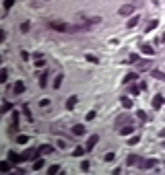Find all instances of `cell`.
<instances>
[{
    "label": "cell",
    "mask_w": 165,
    "mask_h": 175,
    "mask_svg": "<svg viewBox=\"0 0 165 175\" xmlns=\"http://www.w3.org/2000/svg\"><path fill=\"white\" fill-rule=\"evenodd\" d=\"M23 113L27 115L29 121H33V115H31V109H29V105H23Z\"/></svg>",
    "instance_id": "22"
},
{
    "label": "cell",
    "mask_w": 165,
    "mask_h": 175,
    "mask_svg": "<svg viewBox=\"0 0 165 175\" xmlns=\"http://www.w3.org/2000/svg\"><path fill=\"white\" fill-rule=\"evenodd\" d=\"M52 150H54L52 144H43V146H39V153H41V155H50Z\"/></svg>",
    "instance_id": "16"
},
{
    "label": "cell",
    "mask_w": 165,
    "mask_h": 175,
    "mask_svg": "<svg viewBox=\"0 0 165 175\" xmlns=\"http://www.w3.org/2000/svg\"><path fill=\"white\" fill-rule=\"evenodd\" d=\"M153 64H151V60H138L136 62V68H138V72H144V70H149Z\"/></svg>",
    "instance_id": "5"
},
{
    "label": "cell",
    "mask_w": 165,
    "mask_h": 175,
    "mask_svg": "<svg viewBox=\"0 0 165 175\" xmlns=\"http://www.w3.org/2000/svg\"><path fill=\"white\" fill-rule=\"evenodd\" d=\"M126 163L132 167V165H138V163H143V159H140V157H136V155H130L128 159H126Z\"/></svg>",
    "instance_id": "12"
},
{
    "label": "cell",
    "mask_w": 165,
    "mask_h": 175,
    "mask_svg": "<svg viewBox=\"0 0 165 175\" xmlns=\"http://www.w3.org/2000/svg\"><path fill=\"white\" fill-rule=\"evenodd\" d=\"M155 165H157V159H144L140 163V169H153Z\"/></svg>",
    "instance_id": "6"
},
{
    "label": "cell",
    "mask_w": 165,
    "mask_h": 175,
    "mask_svg": "<svg viewBox=\"0 0 165 175\" xmlns=\"http://www.w3.org/2000/svg\"><path fill=\"white\" fill-rule=\"evenodd\" d=\"M43 165H46V163L41 161V159H35V161H33V169H35V171H39V169L43 167Z\"/></svg>",
    "instance_id": "23"
},
{
    "label": "cell",
    "mask_w": 165,
    "mask_h": 175,
    "mask_svg": "<svg viewBox=\"0 0 165 175\" xmlns=\"http://www.w3.org/2000/svg\"><path fill=\"white\" fill-rule=\"evenodd\" d=\"M29 29H31V25H29L27 21H25V23L21 25V31H23V33H29Z\"/></svg>",
    "instance_id": "31"
},
{
    "label": "cell",
    "mask_w": 165,
    "mask_h": 175,
    "mask_svg": "<svg viewBox=\"0 0 165 175\" xmlns=\"http://www.w3.org/2000/svg\"><path fill=\"white\" fill-rule=\"evenodd\" d=\"M13 4H14V0H4V14L13 8Z\"/></svg>",
    "instance_id": "24"
},
{
    "label": "cell",
    "mask_w": 165,
    "mask_h": 175,
    "mask_svg": "<svg viewBox=\"0 0 165 175\" xmlns=\"http://www.w3.org/2000/svg\"><path fill=\"white\" fill-rule=\"evenodd\" d=\"M122 107H126V109L132 107V99L130 97H122Z\"/></svg>",
    "instance_id": "18"
},
{
    "label": "cell",
    "mask_w": 165,
    "mask_h": 175,
    "mask_svg": "<svg viewBox=\"0 0 165 175\" xmlns=\"http://www.w3.org/2000/svg\"><path fill=\"white\" fill-rule=\"evenodd\" d=\"M13 91H14V95H21V93H23V91H25V85H23V82H17V85H14V89H13Z\"/></svg>",
    "instance_id": "17"
},
{
    "label": "cell",
    "mask_w": 165,
    "mask_h": 175,
    "mask_svg": "<svg viewBox=\"0 0 165 175\" xmlns=\"http://www.w3.org/2000/svg\"><path fill=\"white\" fill-rule=\"evenodd\" d=\"M89 165H91L89 161H82L81 163V171H89Z\"/></svg>",
    "instance_id": "34"
},
{
    "label": "cell",
    "mask_w": 165,
    "mask_h": 175,
    "mask_svg": "<svg viewBox=\"0 0 165 175\" xmlns=\"http://www.w3.org/2000/svg\"><path fill=\"white\" fill-rule=\"evenodd\" d=\"M95 115H97L95 111H89V113H87V120H95Z\"/></svg>",
    "instance_id": "39"
},
{
    "label": "cell",
    "mask_w": 165,
    "mask_h": 175,
    "mask_svg": "<svg viewBox=\"0 0 165 175\" xmlns=\"http://www.w3.org/2000/svg\"><path fill=\"white\" fill-rule=\"evenodd\" d=\"M37 155H39V150H37V148H27V150L23 153V161H31V159H35Z\"/></svg>",
    "instance_id": "3"
},
{
    "label": "cell",
    "mask_w": 165,
    "mask_h": 175,
    "mask_svg": "<svg viewBox=\"0 0 165 175\" xmlns=\"http://www.w3.org/2000/svg\"><path fill=\"white\" fill-rule=\"evenodd\" d=\"M138 91H140V87H134V85H130V93H132V95H138Z\"/></svg>",
    "instance_id": "37"
},
{
    "label": "cell",
    "mask_w": 165,
    "mask_h": 175,
    "mask_svg": "<svg viewBox=\"0 0 165 175\" xmlns=\"http://www.w3.org/2000/svg\"><path fill=\"white\" fill-rule=\"evenodd\" d=\"M48 173H50V175H56V173H60V165H52V167L48 169Z\"/></svg>",
    "instance_id": "25"
},
{
    "label": "cell",
    "mask_w": 165,
    "mask_h": 175,
    "mask_svg": "<svg viewBox=\"0 0 165 175\" xmlns=\"http://www.w3.org/2000/svg\"><path fill=\"white\" fill-rule=\"evenodd\" d=\"M159 136H161V138H165V128L161 130V132H159Z\"/></svg>",
    "instance_id": "41"
},
{
    "label": "cell",
    "mask_w": 165,
    "mask_h": 175,
    "mask_svg": "<svg viewBox=\"0 0 165 175\" xmlns=\"http://www.w3.org/2000/svg\"><path fill=\"white\" fill-rule=\"evenodd\" d=\"M0 171H4V173L10 171V161H2V163H0Z\"/></svg>",
    "instance_id": "21"
},
{
    "label": "cell",
    "mask_w": 165,
    "mask_h": 175,
    "mask_svg": "<svg viewBox=\"0 0 165 175\" xmlns=\"http://www.w3.org/2000/svg\"><path fill=\"white\" fill-rule=\"evenodd\" d=\"M8 161L14 163V165H17V163H23V155H17V153L10 150V153H8Z\"/></svg>",
    "instance_id": "8"
},
{
    "label": "cell",
    "mask_w": 165,
    "mask_h": 175,
    "mask_svg": "<svg viewBox=\"0 0 165 175\" xmlns=\"http://www.w3.org/2000/svg\"><path fill=\"white\" fill-rule=\"evenodd\" d=\"M39 87H41V89L48 87V72H41V74H39Z\"/></svg>",
    "instance_id": "15"
},
{
    "label": "cell",
    "mask_w": 165,
    "mask_h": 175,
    "mask_svg": "<svg viewBox=\"0 0 165 175\" xmlns=\"http://www.w3.org/2000/svg\"><path fill=\"white\" fill-rule=\"evenodd\" d=\"M157 25H159L157 21H149V23H147V27H144V31H147V33H149V31H153V29L157 27Z\"/></svg>",
    "instance_id": "20"
},
{
    "label": "cell",
    "mask_w": 165,
    "mask_h": 175,
    "mask_svg": "<svg viewBox=\"0 0 165 175\" xmlns=\"http://www.w3.org/2000/svg\"><path fill=\"white\" fill-rule=\"evenodd\" d=\"M134 8H136V4H124V6H120V10H118V13L122 14V17H128V14H132L134 13Z\"/></svg>",
    "instance_id": "2"
},
{
    "label": "cell",
    "mask_w": 165,
    "mask_h": 175,
    "mask_svg": "<svg viewBox=\"0 0 165 175\" xmlns=\"http://www.w3.org/2000/svg\"><path fill=\"white\" fill-rule=\"evenodd\" d=\"M35 66H37V68H41V66H46V62H43V60H41V58H39V60L35 62Z\"/></svg>",
    "instance_id": "38"
},
{
    "label": "cell",
    "mask_w": 165,
    "mask_h": 175,
    "mask_svg": "<svg viewBox=\"0 0 165 175\" xmlns=\"http://www.w3.org/2000/svg\"><path fill=\"white\" fill-rule=\"evenodd\" d=\"M85 150H87V148H82V146H78V148H74V153H72V155L74 157H81L82 153H85Z\"/></svg>",
    "instance_id": "33"
},
{
    "label": "cell",
    "mask_w": 165,
    "mask_h": 175,
    "mask_svg": "<svg viewBox=\"0 0 165 175\" xmlns=\"http://www.w3.org/2000/svg\"><path fill=\"white\" fill-rule=\"evenodd\" d=\"M130 124H132L130 115H118V117H116V130L124 128V126H130Z\"/></svg>",
    "instance_id": "1"
},
{
    "label": "cell",
    "mask_w": 165,
    "mask_h": 175,
    "mask_svg": "<svg viewBox=\"0 0 165 175\" xmlns=\"http://www.w3.org/2000/svg\"><path fill=\"white\" fill-rule=\"evenodd\" d=\"M163 103H165V99L161 97V95H155V97H153V109H161Z\"/></svg>",
    "instance_id": "7"
},
{
    "label": "cell",
    "mask_w": 165,
    "mask_h": 175,
    "mask_svg": "<svg viewBox=\"0 0 165 175\" xmlns=\"http://www.w3.org/2000/svg\"><path fill=\"white\" fill-rule=\"evenodd\" d=\"M163 148H165V142H163Z\"/></svg>",
    "instance_id": "42"
},
{
    "label": "cell",
    "mask_w": 165,
    "mask_h": 175,
    "mask_svg": "<svg viewBox=\"0 0 165 175\" xmlns=\"http://www.w3.org/2000/svg\"><path fill=\"white\" fill-rule=\"evenodd\" d=\"M151 76H153V78H159V81H163V82H165V72H161V70H155V68H153V70H151Z\"/></svg>",
    "instance_id": "14"
},
{
    "label": "cell",
    "mask_w": 165,
    "mask_h": 175,
    "mask_svg": "<svg viewBox=\"0 0 165 175\" xmlns=\"http://www.w3.org/2000/svg\"><path fill=\"white\" fill-rule=\"evenodd\" d=\"M114 159H116V155H114V153H107V155H105V161H107V163H111Z\"/></svg>",
    "instance_id": "36"
},
{
    "label": "cell",
    "mask_w": 165,
    "mask_h": 175,
    "mask_svg": "<svg viewBox=\"0 0 165 175\" xmlns=\"http://www.w3.org/2000/svg\"><path fill=\"white\" fill-rule=\"evenodd\" d=\"M97 142H99V134H93V136H89V140H87V153H91V150H93V148H95V144Z\"/></svg>",
    "instance_id": "4"
},
{
    "label": "cell",
    "mask_w": 165,
    "mask_h": 175,
    "mask_svg": "<svg viewBox=\"0 0 165 175\" xmlns=\"http://www.w3.org/2000/svg\"><path fill=\"white\" fill-rule=\"evenodd\" d=\"M136 72H130V74H126L124 76V85H132V82H136Z\"/></svg>",
    "instance_id": "10"
},
{
    "label": "cell",
    "mask_w": 165,
    "mask_h": 175,
    "mask_svg": "<svg viewBox=\"0 0 165 175\" xmlns=\"http://www.w3.org/2000/svg\"><path fill=\"white\" fill-rule=\"evenodd\" d=\"M10 109H13V105H10V103H4V105H2V109H0V111H2V113H8V111H10Z\"/></svg>",
    "instance_id": "30"
},
{
    "label": "cell",
    "mask_w": 165,
    "mask_h": 175,
    "mask_svg": "<svg viewBox=\"0 0 165 175\" xmlns=\"http://www.w3.org/2000/svg\"><path fill=\"white\" fill-rule=\"evenodd\" d=\"M76 105V97H70L68 101H66V109H72Z\"/></svg>",
    "instance_id": "28"
},
{
    "label": "cell",
    "mask_w": 165,
    "mask_h": 175,
    "mask_svg": "<svg viewBox=\"0 0 165 175\" xmlns=\"http://www.w3.org/2000/svg\"><path fill=\"white\" fill-rule=\"evenodd\" d=\"M136 115H138V117H140L143 121H147V120H149V115L144 113V111H136Z\"/></svg>",
    "instance_id": "35"
},
{
    "label": "cell",
    "mask_w": 165,
    "mask_h": 175,
    "mask_svg": "<svg viewBox=\"0 0 165 175\" xmlns=\"http://www.w3.org/2000/svg\"><path fill=\"white\" fill-rule=\"evenodd\" d=\"M72 134H74V136H82V134H85V126L74 124V126H72Z\"/></svg>",
    "instance_id": "11"
},
{
    "label": "cell",
    "mask_w": 165,
    "mask_h": 175,
    "mask_svg": "<svg viewBox=\"0 0 165 175\" xmlns=\"http://www.w3.org/2000/svg\"><path fill=\"white\" fill-rule=\"evenodd\" d=\"M140 50H143V54H147V56H153V54H155V50H153L149 43H140Z\"/></svg>",
    "instance_id": "13"
},
{
    "label": "cell",
    "mask_w": 165,
    "mask_h": 175,
    "mask_svg": "<svg viewBox=\"0 0 165 175\" xmlns=\"http://www.w3.org/2000/svg\"><path fill=\"white\" fill-rule=\"evenodd\" d=\"M62 78H64V76H62V74H58V76L54 78V82H52V87H54V89H60V85H62Z\"/></svg>",
    "instance_id": "19"
},
{
    "label": "cell",
    "mask_w": 165,
    "mask_h": 175,
    "mask_svg": "<svg viewBox=\"0 0 165 175\" xmlns=\"http://www.w3.org/2000/svg\"><path fill=\"white\" fill-rule=\"evenodd\" d=\"M138 140H140V138H138V136H132V138H130V146H132V144H136Z\"/></svg>",
    "instance_id": "40"
},
{
    "label": "cell",
    "mask_w": 165,
    "mask_h": 175,
    "mask_svg": "<svg viewBox=\"0 0 165 175\" xmlns=\"http://www.w3.org/2000/svg\"><path fill=\"white\" fill-rule=\"evenodd\" d=\"M17 142H19V144H27V142H29V136H23V134L17 136Z\"/></svg>",
    "instance_id": "29"
},
{
    "label": "cell",
    "mask_w": 165,
    "mask_h": 175,
    "mask_svg": "<svg viewBox=\"0 0 165 175\" xmlns=\"http://www.w3.org/2000/svg\"><path fill=\"white\" fill-rule=\"evenodd\" d=\"M118 132H120V136H128V134H132V132H134V124H130V126H124V128H120Z\"/></svg>",
    "instance_id": "9"
},
{
    "label": "cell",
    "mask_w": 165,
    "mask_h": 175,
    "mask_svg": "<svg viewBox=\"0 0 165 175\" xmlns=\"http://www.w3.org/2000/svg\"><path fill=\"white\" fill-rule=\"evenodd\" d=\"M138 25V17H132L130 21H128V29H134Z\"/></svg>",
    "instance_id": "26"
},
{
    "label": "cell",
    "mask_w": 165,
    "mask_h": 175,
    "mask_svg": "<svg viewBox=\"0 0 165 175\" xmlns=\"http://www.w3.org/2000/svg\"><path fill=\"white\" fill-rule=\"evenodd\" d=\"M85 58H87V62H91V64H99V58H97V56H91V54H87Z\"/></svg>",
    "instance_id": "27"
},
{
    "label": "cell",
    "mask_w": 165,
    "mask_h": 175,
    "mask_svg": "<svg viewBox=\"0 0 165 175\" xmlns=\"http://www.w3.org/2000/svg\"><path fill=\"white\" fill-rule=\"evenodd\" d=\"M6 78H8V70H2L0 72V82H6Z\"/></svg>",
    "instance_id": "32"
}]
</instances>
